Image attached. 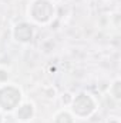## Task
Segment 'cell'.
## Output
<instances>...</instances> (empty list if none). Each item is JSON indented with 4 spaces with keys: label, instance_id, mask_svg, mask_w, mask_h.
Returning a JSON list of instances; mask_svg holds the SVG:
<instances>
[{
    "label": "cell",
    "instance_id": "6da1fadb",
    "mask_svg": "<svg viewBox=\"0 0 121 123\" xmlns=\"http://www.w3.org/2000/svg\"><path fill=\"white\" fill-rule=\"evenodd\" d=\"M30 20L36 25H49L56 17V6L53 0H31L27 9Z\"/></svg>",
    "mask_w": 121,
    "mask_h": 123
},
{
    "label": "cell",
    "instance_id": "7a4b0ae2",
    "mask_svg": "<svg viewBox=\"0 0 121 123\" xmlns=\"http://www.w3.org/2000/svg\"><path fill=\"white\" fill-rule=\"evenodd\" d=\"M68 106H70L68 110L73 113L74 117L87 119L91 115H94V112L97 110V100L90 93L83 92V93H78L77 96H73Z\"/></svg>",
    "mask_w": 121,
    "mask_h": 123
},
{
    "label": "cell",
    "instance_id": "3957f363",
    "mask_svg": "<svg viewBox=\"0 0 121 123\" xmlns=\"http://www.w3.org/2000/svg\"><path fill=\"white\" fill-rule=\"evenodd\" d=\"M22 102H23V93L19 86L13 83L0 85V112L13 113Z\"/></svg>",
    "mask_w": 121,
    "mask_h": 123
},
{
    "label": "cell",
    "instance_id": "277c9868",
    "mask_svg": "<svg viewBox=\"0 0 121 123\" xmlns=\"http://www.w3.org/2000/svg\"><path fill=\"white\" fill-rule=\"evenodd\" d=\"M11 37L20 44H27L34 37V26L29 22H19L11 30Z\"/></svg>",
    "mask_w": 121,
    "mask_h": 123
},
{
    "label": "cell",
    "instance_id": "5b68a950",
    "mask_svg": "<svg viewBox=\"0 0 121 123\" xmlns=\"http://www.w3.org/2000/svg\"><path fill=\"white\" fill-rule=\"evenodd\" d=\"M13 113H14V119L19 123H29L36 115V109L31 102H22Z\"/></svg>",
    "mask_w": 121,
    "mask_h": 123
},
{
    "label": "cell",
    "instance_id": "8992f818",
    "mask_svg": "<svg viewBox=\"0 0 121 123\" xmlns=\"http://www.w3.org/2000/svg\"><path fill=\"white\" fill-rule=\"evenodd\" d=\"M53 123H76V117L68 109H61L54 115Z\"/></svg>",
    "mask_w": 121,
    "mask_h": 123
},
{
    "label": "cell",
    "instance_id": "52a82bcc",
    "mask_svg": "<svg viewBox=\"0 0 121 123\" xmlns=\"http://www.w3.org/2000/svg\"><path fill=\"white\" fill-rule=\"evenodd\" d=\"M110 94L114 100H121V80L120 79H116L111 86H110Z\"/></svg>",
    "mask_w": 121,
    "mask_h": 123
},
{
    "label": "cell",
    "instance_id": "ba28073f",
    "mask_svg": "<svg viewBox=\"0 0 121 123\" xmlns=\"http://www.w3.org/2000/svg\"><path fill=\"white\" fill-rule=\"evenodd\" d=\"M9 76H10V73H9V70H7L6 67H3V66H0V85H3V83H6V82L9 80Z\"/></svg>",
    "mask_w": 121,
    "mask_h": 123
},
{
    "label": "cell",
    "instance_id": "9c48e42d",
    "mask_svg": "<svg viewBox=\"0 0 121 123\" xmlns=\"http://www.w3.org/2000/svg\"><path fill=\"white\" fill-rule=\"evenodd\" d=\"M0 123H3V115H1V112H0Z\"/></svg>",
    "mask_w": 121,
    "mask_h": 123
}]
</instances>
